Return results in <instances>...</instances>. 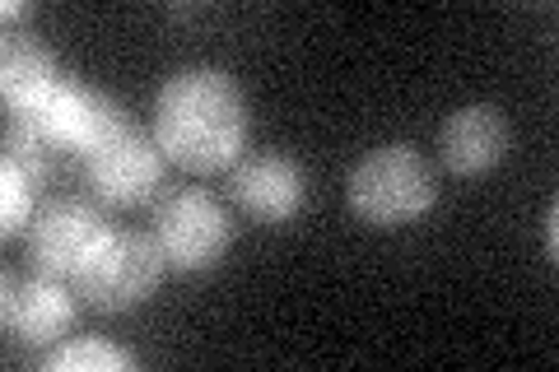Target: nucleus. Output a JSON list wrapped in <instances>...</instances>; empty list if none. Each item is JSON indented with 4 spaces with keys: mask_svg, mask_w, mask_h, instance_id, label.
I'll use <instances>...</instances> for the list:
<instances>
[{
    "mask_svg": "<svg viewBox=\"0 0 559 372\" xmlns=\"http://www.w3.org/2000/svg\"><path fill=\"white\" fill-rule=\"evenodd\" d=\"M154 140L182 168H224L248 140V98L215 65H191L159 88L154 103Z\"/></svg>",
    "mask_w": 559,
    "mask_h": 372,
    "instance_id": "f257e3e1",
    "label": "nucleus"
},
{
    "mask_svg": "<svg viewBox=\"0 0 559 372\" xmlns=\"http://www.w3.org/2000/svg\"><path fill=\"white\" fill-rule=\"evenodd\" d=\"M349 205L369 224H411L439 196V172L411 145H382L369 149L349 168Z\"/></svg>",
    "mask_w": 559,
    "mask_h": 372,
    "instance_id": "f03ea898",
    "label": "nucleus"
},
{
    "mask_svg": "<svg viewBox=\"0 0 559 372\" xmlns=\"http://www.w3.org/2000/svg\"><path fill=\"white\" fill-rule=\"evenodd\" d=\"M159 275H164L159 242L135 233V228H108L90 247V256L80 261V271L70 275V285H75L80 298H90L94 308L121 312V308H135L140 298H150Z\"/></svg>",
    "mask_w": 559,
    "mask_h": 372,
    "instance_id": "7ed1b4c3",
    "label": "nucleus"
},
{
    "mask_svg": "<svg viewBox=\"0 0 559 372\" xmlns=\"http://www.w3.org/2000/svg\"><path fill=\"white\" fill-rule=\"evenodd\" d=\"M154 242H159L164 261L178 265V271H205L229 252L234 224L224 215V205L205 191H173L154 209Z\"/></svg>",
    "mask_w": 559,
    "mask_h": 372,
    "instance_id": "20e7f679",
    "label": "nucleus"
},
{
    "mask_svg": "<svg viewBox=\"0 0 559 372\" xmlns=\"http://www.w3.org/2000/svg\"><path fill=\"white\" fill-rule=\"evenodd\" d=\"M103 233H108V219H103V209H94L90 201L61 196V201L43 205V215L28 224V265H33V275L70 279Z\"/></svg>",
    "mask_w": 559,
    "mask_h": 372,
    "instance_id": "39448f33",
    "label": "nucleus"
},
{
    "mask_svg": "<svg viewBox=\"0 0 559 372\" xmlns=\"http://www.w3.org/2000/svg\"><path fill=\"white\" fill-rule=\"evenodd\" d=\"M164 172V149L150 131L135 121H117V127L90 149V182L108 201H140L150 187H159Z\"/></svg>",
    "mask_w": 559,
    "mask_h": 372,
    "instance_id": "423d86ee",
    "label": "nucleus"
},
{
    "mask_svg": "<svg viewBox=\"0 0 559 372\" xmlns=\"http://www.w3.org/2000/svg\"><path fill=\"white\" fill-rule=\"evenodd\" d=\"M28 121L51 140V145L90 154L98 140L117 127V121H127V112H121L117 98L98 94V88L66 75V84L57 88V94H51L38 112H28Z\"/></svg>",
    "mask_w": 559,
    "mask_h": 372,
    "instance_id": "0eeeda50",
    "label": "nucleus"
},
{
    "mask_svg": "<svg viewBox=\"0 0 559 372\" xmlns=\"http://www.w3.org/2000/svg\"><path fill=\"white\" fill-rule=\"evenodd\" d=\"M234 196L252 219L285 224L304 205V172L285 154H252L234 168Z\"/></svg>",
    "mask_w": 559,
    "mask_h": 372,
    "instance_id": "6e6552de",
    "label": "nucleus"
},
{
    "mask_svg": "<svg viewBox=\"0 0 559 372\" xmlns=\"http://www.w3.org/2000/svg\"><path fill=\"white\" fill-rule=\"evenodd\" d=\"M509 117L495 103H471V108L452 112L439 131V154L452 172H485L509 154Z\"/></svg>",
    "mask_w": 559,
    "mask_h": 372,
    "instance_id": "1a4fd4ad",
    "label": "nucleus"
},
{
    "mask_svg": "<svg viewBox=\"0 0 559 372\" xmlns=\"http://www.w3.org/2000/svg\"><path fill=\"white\" fill-rule=\"evenodd\" d=\"M5 331L20 335L28 345H47L70 326L75 316V303H70V289L66 279H51V275H33L28 285L14 289V275H5Z\"/></svg>",
    "mask_w": 559,
    "mask_h": 372,
    "instance_id": "9d476101",
    "label": "nucleus"
},
{
    "mask_svg": "<svg viewBox=\"0 0 559 372\" xmlns=\"http://www.w3.org/2000/svg\"><path fill=\"white\" fill-rule=\"evenodd\" d=\"M66 84L57 57L38 38H5V61H0V94L20 117L38 112L43 103Z\"/></svg>",
    "mask_w": 559,
    "mask_h": 372,
    "instance_id": "9b49d317",
    "label": "nucleus"
},
{
    "mask_svg": "<svg viewBox=\"0 0 559 372\" xmlns=\"http://www.w3.org/2000/svg\"><path fill=\"white\" fill-rule=\"evenodd\" d=\"M43 368L47 372H127V368H135V359L108 340H70L61 349H51Z\"/></svg>",
    "mask_w": 559,
    "mask_h": 372,
    "instance_id": "f8f14e48",
    "label": "nucleus"
},
{
    "mask_svg": "<svg viewBox=\"0 0 559 372\" xmlns=\"http://www.w3.org/2000/svg\"><path fill=\"white\" fill-rule=\"evenodd\" d=\"M14 117H20V112H14ZM5 145H10V149H5V158H14V164H20V168L28 172V182H33V187H43L47 177H51V149H57V145H51V140H47L38 127H33L28 117L14 121Z\"/></svg>",
    "mask_w": 559,
    "mask_h": 372,
    "instance_id": "ddd939ff",
    "label": "nucleus"
},
{
    "mask_svg": "<svg viewBox=\"0 0 559 372\" xmlns=\"http://www.w3.org/2000/svg\"><path fill=\"white\" fill-rule=\"evenodd\" d=\"M33 187L28 172L14 164V158H5L0 164V228H5V238H14L20 228H28V215H33Z\"/></svg>",
    "mask_w": 559,
    "mask_h": 372,
    "instance_id": "4468645a",
    "label": "nucleus"
},
{
    "mask_svg": "<svg viewBox=\"0 0 559 372\" xmlns=\"http://www.w3.org/2000/svg\"><path fill=\"white\" fill-rule=\"evenodd\" d=\"M555 219H559V209L550 205V209H546V242H550V256L559 252V228H555Z\"/></svg>",
    "mask_w": 559,
    "mask_h": 372,
    "instance_id": "2eb2a0df",
    "label": "nucleus"
},
{
    "mask_svg": "<svg viewBox=\"0 0 559 372\" xmlns=\"http://www.w3.org/2000/svg\"><path fill=\"white\" fill-rule=\"evenodd\" d=\"M20 14H28L24 0H5V20H20Z\"/></svg>",
    "mask_w": 559,
    "mask_h": 372,
    "instance_id": "dca6fc26",
    "label": "nucleus"
}]
</instances>
